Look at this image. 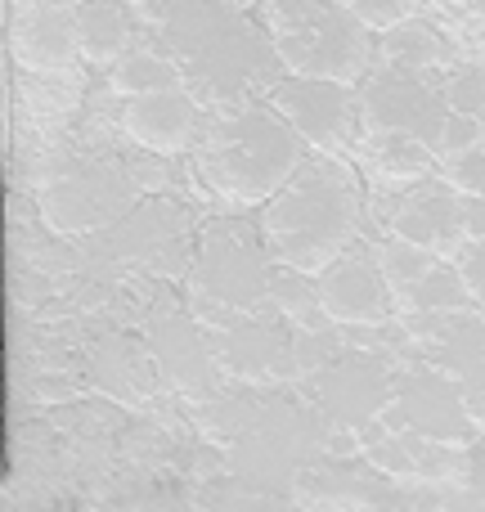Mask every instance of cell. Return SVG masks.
<instances>
[{"mask_svg":"<svg viewBox=\"0 0 485 512\" xmlns=\"http://www.w3.org/2000/svg\"><path fill=\"white\" fill-rule=\"evenodd\" d=\"M360 230V189L337 162H310L265 203L261 234L279 265L324 274Z\"/></svg>","mask_w":485,"mask_h":512,"instance_id":"6da1fadb","label":"cell"},{"mask_svg":"<svg viewBox=\"0 0 485 512\" xmlns=\"http://www.w3.org/2000/svg\"><path fill=\"white\" fill-rule=\"evenodd\" d=\"M301 144L279 108H239L207 131L203 176L234 207L270 203L301 171Z\"/></svg>","mask_w":485,"mask_h":512,"instance_id":"7a4b0ae2","label":"cell"},{"mask_svg":"<svg viewBox=\"0 0 485 512\" xmlns=\"http://www.w3.org/2000/svg\"><path fill=\"white\" fill-rule=\"evenodd\" d=\"M270 54L288 72L355 86L373 68V27L346 0H265Z\"/></svg>","mask_w":485,"mask_h":512,"instance_id":"3957f363","label":"cell"},{"mask_svg":"<svg viewBox=\"0 0 485 512\" xmlns=\"http://www.w3.org/2000/svg\"><path fill=\"white\" fill-rule=\"evenodd\" d=\"M167 41L176 50V63L207 86L216 99L239 95L247 81H256L261 72V41L252 36V27L234 14L221 0H180L167 18Z\"/></svg>","mask_w":485,"mask_h":512,"instance_id":"277c9868","label":"cell"},{"mask_svg":"<svg viewBox=\"0 0 485 512\" xmlns=\"http://www.w3.org/2000/svg\"><path fill=\"white\" fill-rule=\"evenodd\" d=\"M270 104L283 113V122L319 153H337L355 140L360 117V99L351 95L346 81H328V77H301L288 72L283 81H274Z\"/></svg>","mask_w":485,"mask_h":512,"instance_id":"5b68a950","label":"cell"},{"mask_svg":"<svg viewBox=\"0 0 485 512\" xmlns=\"http://www.w3.org/2000/svg\"><path fill=\"white\" fill-rule=\"evenodd\" d=\"M445 113H450V99L445 90L427 86V72H409L387 63L382 72H373L360 90V117L373 135L378 131H405L418 135L436 149V135L445 126Z\"/></svg>","mask_w":485,"mask_h":512,"instance_id":"8992f818","label":"cell"},{"mask_svg":"<svg viewBox=\"0 0 485 512\" xmlns=\"http://www.w3.org/2000/svg\"><path fill=\"white\" fill-rule=\"evenodd\" d=\"M391 297L396 288L387 283L378 256H364L346 248L319 274V301H324V315L333 324H351V328H382L391 315Z\"/></svg>","mask_w":485,"mask_h":512,"instance_id":"52a82bcc","label":"cell"},{"mask_svg":"<svg viewBox=\"0 0 485 512\" xmlns=\"http://www.w3.org/2000/svg\"><path fill=\"white\" fill-rule=\"evenodd\" d=\"M122 131L131 135V144H140L144 153L158 158H176L198 140V104L189 99L185 86L149 90V95L126 99L122 108Z\"/></svg>","mask_w":485,"mask_h":512,"instance_id":"ba28073f","label":"cell"},{"mask_svg":"<svg viewBox=\"0 0 485 512\" xmlns=\"http://www.w3.org/2000/svg\"><path fill=\"white\" fill-rule=\"evenodd\" d=\"M9 50L14 63L27 72H63L81 54L77 45V9L59 5V0H36V5L18 9L14 27H9Z\"/></svg>","mask_w":485,"mask_h":512,"instance_id":"9c48e42d","label":"cell"},{"mask_svg":"<svg viewBox=\"0 0 485 512\" xmlns=\"http://www.w3.org/2000/svg\"><path fill=\"white\" fill-rule=\"evenodd\" d=\"M391 234H405V239L423 243L436 256H459L463 252V194L450 180H423L405 203L391 216Z\"/></svg>","mask_w":485,"mask_h":512,"instance_id":"30bf717a","label":"cell"},{"mask_svg":"<svg viewBox=\"0 0 485 512\" xmlns=\"http://www.w3.org/2000/svg\"><path fill=\"white\" fill-rule=\"evenodd\" d=\"M198 288L207 292V301L230 310H247L270 292V270L265 261L247 248L243 239H212L198 265Z\"/></svg>","mask_w":485,"mask_h":512,"instance_id":"8fae6325","label":"cell"},{"mask_svg":"<svg viewBox=\"0 0 485 512\" xmlns=\"http://www.w3.org/2000/svg\"><path fill=\"white\" fill-rule=\"evenodd\" d=\"M382 396H387V373L369 355H333L319 369V400L346 427L369 423L378 414Z\"/></svg>","mask_w":485,"mask_h":512,"instance_id":"7c38bea8","label":"cell"},{"mask_svg":"<svg viewBox=\"0 0 485 512\" xmlns=\"http://www.w3.org/2000/svg\"><path fill=\"white\" fill-rule=\"evenodd\" d=\"M131 36V9L122 0H81L77 5V45L86 63H95V68L117 63L131 50Z\"/></svg>","mask_w":485,"mask_h":512,"instance_id":"4fadbf2b","label":"cell"},{"mask_svg":"<svg viewBox=\"0 0 485 512\" xmlns=\"http://www.w3.org/2000/svg\"><path fill=\"white\" fill-rule=\"evenodd\" d=\"M382 59L396 63V68H409V72H432L450 59V45H445V36L436 32L432 23L409 14V18H400L396 27L382 32Z\"/></svg>","mask_w":485,"mask_h":512,"instance_id":"5bb4252c","label":"cell"},{"mask_svg":"<svg viewBox=\"0 0 485 512\" xmlns=\"http://www.w3.org/2000/svg\"><path fill=\"white\" fill-rule=\"evenodd\" d=\"M167 86H180V63L167 59V54H158V50L131 45V50L113 63V90L122 99L149 95V90H167Z\"/></svg>","mask_w":485,"mask_h":512,"instance_id":"9a60e30c","label":"cell"},{"mask_svg":"<svg viewBox=\"0 0 485 512\" xmlns=\"http://www.w3.org/2000/svg\"><path fill=\"white\" fill-rule=\"evenodd\" d=\"M405 297V310H414V315H450V310H463L472 301V288L468 279H463V270H454V265H436L427 279H418L409 292H400Z\"/></svg>","mask_w":485,"mask_h":512,"instance_id":"2e32d148","label":"cell"},{"mask_svg":"<svg viewBox=\"0 0 485 512\" xmlns=\"http://www.w3.org/2000/svg\"><path fill=\"white\" fill-rule=\"evenodd\" d=\"M373 256H378V265H382V274H387V283L396 288V297H400V292H409L418 279H427V274L441 265V256H436L432 248H423V243L405 239V234H391L387 243H378V248H373Z\"/></svg>","mask_w":485,"mask_h":512,"instance_id":"e0dca14e","label":"cell"},{"mask_svg":"<svg viewBox=\"0 0 485 512\" xmlns=\"http://www.w3.org/2000/svg\"><path fill=\"white\" fill-rule=\"evenodd\" d=\"M432 144L418 140V135L405 131H378V144H373V162L387 180H418L432 171Z\"/></svg>","mask_w":485,"mask_h":512,"instance_id":"ac0fdd59","label":"cell"},{"mask_svg":"<svg viewBox=\"0 0 485 512\" xmlns=\"http://www.w3.org/2000/svg\"><path fill=\"white\" fill-rule=\"evenodd\" d=\"M270 297H274V306H279L283 315H288L292 324H301V328H310V319L324 315L319 279H310V274L297 270V265H279V270H270Z\"/></svg>","mask_w":485,"mask_h":512,"instance_id":"d6986e66","label":"cell"},{"mask_svg":"<svg viewBox=\"0 0 485 512\" xmlns=\"http://www.w3.org/2000/svg\"><path fill=\"white\" fill-rule=\"evenodd\" d=\"M477 144H485L481 117H477V113H459V108H450V113H445L441 135H436V153H441V158H459V153L477 149Z\"/></svg>","mask_w":485,"mask_h":512,"instance_id":"ffe728a7","label":"cell"},{"mask_svg":"<svg viewBox=\"0 0 485 512\" xmlns=\"http://www.w3.org/2000/svg\"><path fill=\"white\" fill-rule=\"evenodd\" d=\"M445 99H450V108H459V113H481L485 108V63H468V68L454 72L450 86H445Z\"/></svg>","mask_w":485,"mask_h":512,"instance_id":"44dd1931","label":"cell"},{"mask_svg":"<svg viewBox=\"0 0 485 512\" xmlns=\"http://www.w3.org/2000/svg\"><path fill=\"white\" fill-rule=\"evenodd\" d=\"M337 355V342L328 328H301L297 333V346H292V360H297L301 373H319L328 360Z\"/></svg>","mask_w":485,"mask_h":512,"instance_id":"7402d4cb","label":"cell"},{"mask_svg":"<svg viewBox=\"0 0 485 512\" xmlns=\"http://www.w3.org/2000/svg\"><path fill=\"white\" fill-rule=\"evenodd\" d=\"M445 180L459 194H485V144L459 153V158H445Z\"/></svg>","mask_w":485,"mask_h":512,"instance_id":"603a6c76","label":"cell"},{"mask_svg":"<svg viewBox=\"0 0 485 512\" xmlns=\"http://www.w3.org/2000/svg\"><path fill=\"white\" fill-rule=\"evenodd\" d=\"M346 5H351L373 32H387V27H396L400 18L414 14L418 0H346Z\"/></svg>","mask_w":485,"mask_h":512,"instance_id":"cb8c5ba5","label":"cell"},{"mask_svg":"<svg viewBox=\"0 0 485 512\" xmlns=\"http://www.w3.org/2000/svg\"><path fill=\"white\" fill-rule=\"evenodd\" d=\"M459 270H463V279H468L472 297L485 301V239H468V243H463Z\"/></svg>","mask_w":485,"mask_h":512,"instance_id":"d4e9b609","label":"cell"},{"mask_svg":"<svg viewBox=\"0 0 485 512\" xmlns=\"http://www.w3.org/2000/svg\"><path fill=\"white\" fill-rule=\"evenodd\" d=\"M463 230L468 239H485V194H463Z\"/></svg>","mask_w":485,"mask_h":512,"instance_id":"484cf974","label":"cell"},{"mask_svg":"<svg viewBox=\"0 0 485 512\" xmlns=\"http://www.w3.org/2000/svg\"><path fill=\"white\" fill-rule=\"evenodd\" d=\"M477 117H481V131H485V108H481V113H477Z\"/></svg>","mask_w":485,"mask_h":512,"instance_id":"4316f807","label":"cell"},{"mask_svg":"<svg viewBox=\"0 0 485 512\" xmlns=\"http://www.w3.org/2000/svg\"><path fill=\"white\" fill-rule=\"evenodd\" d=\"M472 5H477V9H485V0H472Z\"/></svg>","mask_w":485,"mask_h":512,"instance_id":"83f0119b","label":"cell"},{"mask_svg":"<svg viewBox=\"0 0 485 512\" xmlns=\"http://www.w3.org/2000/svg\"><path fill=\"white\" fill-rule=\"evenodd\" d=\"M481 319H485V301H481Z\"/></svg>","mask_w":485,"mask_h":512,"instance_id":"f1b7e54d","label":"cell"}]
</instances>
